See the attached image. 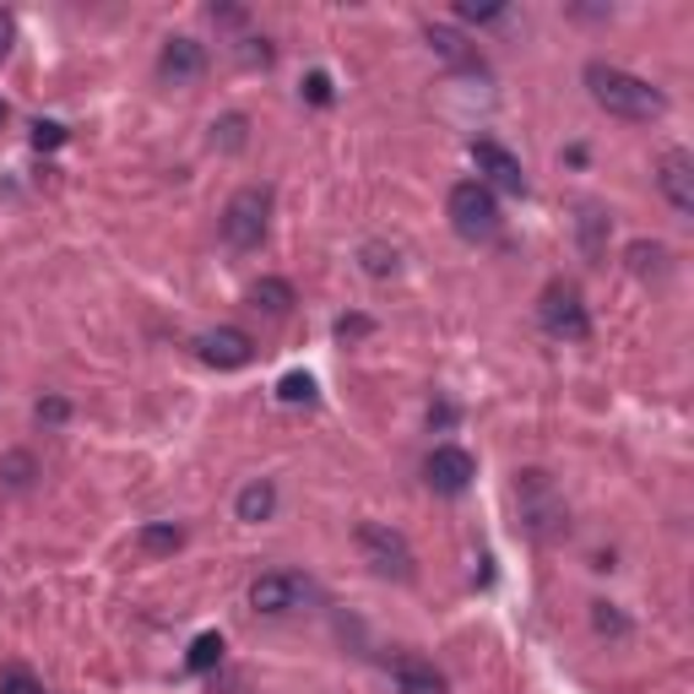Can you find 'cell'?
Instances as JSON below:
<instances>
[{
    "mask_svg": "<svg viewBox=\"0 0 694 694\" xmlns=\"http://www.w3.org/2000/svg\"><path fill=\"white\" fill-rule=\"evenodd\" d=\"M586 87H591V104L608 109L613 120L645 126V120H662V115H668V93H662V87H651L645 76L619 71V65H608V61L586 65Z\"/></svg>",
    "mask_w": 694,
    "mask_h": 694,
    "instance_id": "6da1fadb",
    "label": "cell"
},
{
    "mask_svg": "<svg viewBox=\"0 0 694 694\" xmlns=\"http://www.w3.org/2000/svg\"><path fill=\"white\" fill-rule=\"evenodd\" d=\"M510 500H515V526H521V537H532V543H559L569 532L565 494H559V483H554L543 467H521L515 483H510Z\"/></svg>",
    "mask_w": 694,
    "mask_h": 694,
    "instance_id": "7a4b0ae2",
    "label": "cell"
},
{
    "mask_svg": "<svg viewBox=\"0 0 694 694\" xmlns=\"http://www.w3.org/2000/svg\"><path fill=\"white\" fill-rule=\"evenodd\" d=\"M217 228H223V245H228V250H260V245H266V228H271V190L266 185L234 190L228 206H223V217H217Z\"/></svg>",
    "mask_w": 694,
    "mask_h": 694,
    "instance_id": "3957f363",
    "label": "cell"
},
{
    "mask_svg": "<svg viewBox=\"0 0 694 694\" xmlns=\"http://www.w3.org/2000/svg\"><path fill=\"white\" fill-rule=\"evenodd\" d=\"M445 212H450V228H456L461 239H472V245L500 234V201H494V190L478 185V180H461V185L450 190Z\"/></svg>",
    "mask_w": 694,
    "mask_h": 694,
    "instance_id": "277c9868",
    "label": "cell"
},
{
    "mask_svg": "<svg viewBox=\"0 0 694 694\" xmlns=\"http://www.w3.org/2000/svg\"><path fill=\"white\" fill-rule=\"evenodd\" d=\"M359 554H364V565L385 575V580H413V548H407V537L396 532V526H385V521H359Z\"/></svg>",
    "mask_w": 694,
    "mask_h": 694,
    "instance_id": "5b68a950",
    "label": "cell"
},
{
    "mask_svg": "<svg viewBox=\"0 0 694 694\" xmlns=\"http://www.w3.org/2000/svg\"><path fill=\"white\" fill-rule=\"evenodd\" d=\"M537 316H543V331L559 337V342H586L591 337V316H586V305H580V293L569 282H548L543 288Z\"/></svg>",
    "mask_w": 694,
    "mask_h": 694,
    "instance_id": "8992f818",
    "label": "cell"
},
{
    "mask_svg": "<svg viewBox=\"0 0 694 694\" xmlns=\"http://www.w3.org/2000/svg\"><path fill=\"white\" fill-rule=\"evenodd\" d=\"M310 602V580L305 575H293V569H271V575H260L250 586V608L255 613H293V608H305Z\"/></svg>",
    "mask_w": 694,
    "mask_h": 694,
    "instance_id": "52a82bcc",
    "label": "cell"
},
{
    "mask_svg": "<svg viewBox=\"0 0 694 694\" xmlns=\"http://www.w3.org/2000/svg\"><path fill=\"white\" fill-rule=\"evenodd\" d=\"M472 163H478V185L489 190H510V195H526V169H521V158L510 152V147H500V141H472Z\"/></svg>",
    "mask_w": 694,
    "mask_h": 694,
    "instance_id": "ba28073f",
    "label": "cell"
},
{
    "mask_svg": "<svg viewBox=\"0 0 694 694\" xmlns=\"http://www.w3.org/2000/svg\"><path fill=\"white\" fill-rule=\"evenodd\" d=\"M424 478L435 494H467L472 478H478V461L461 450V445H435L429 461H424Z\"/></svg>",
    "mask_w": 694,
    "mask_h": 694,
    "instance_id": "9c48e42d",
    "label": "cell"
},
{
    "mask_svg": "<svg viewBox=\"0 0 694 694\" xmlns=\"http://www.w3.org/2000/svg\"><path fill=\"white\" fill-rule=\"evenodd\" d=\"M201 364H212V370H245L255 359V342L250 331H239V325H212V331H201Z\"/></svg>",
    "mask_w": 694,
    "mask_h": 694,
    "instance_id": "30bf717a",
    "label": "cell"
},
{
    "mask_svg": "<svg viewBox=\"0 0 694 694\" xmlns=\"http://www.w3.org/2000/svg\"><path fill=\"white\" fill-rule=\"evenodd\" d=\"M656 185H662L668 206H673L679 217H690L694 212V158L684 147H668V152L656 158Z\"/></svg>",
    "mask_w": 694,
    "mask_h": 694,
    "instance_id": "8fae6325",
    "label": "cell"
},
{
    "mask_svg": "<svg viewBox=\"0 0 694 694\" xmlns=\"http://www.w3.org/2000/svg\"><path fill=\"white\" fill-rule=\"evenodd\" d=\"M201 71H206V50L195 44V39H169L163 44V55H158V76L163 82H174V87H190V82H201Z\"/></svg>",
    "mask_w": 694,
    "mask_h": 694,
    "instance_id": "7c38bea8",
    "label": "cell"
},
{
    "mask_svg": "<svg viewBox=\"0 0 694 694\" xmlns=\"http://www.w3.org/2000/svg\"><path fill=\"white\" fill-rule=\"evenodd\" d=\"M391 679H396V694H445V673L424 656H396Z\"/></svg>",
    "mask_w": 694,
    "mask_h": 694,
    "instance_id": "4fadbf2b",
    "label": "cell"
},
{
    "mask_svg": "<svg viewBox=\"0 0 694 694\" xmlns=\"http://www.w3.org/2000/svg\"><path fill=\"white\" fill-rule=\"evenodd\" d=\"M250 305L260 310V316L282 320L288 310H293V282H288V277H260V282L250 288Z\"/></svg>",
    "mask_w": 694,
    "mask_h": 694,
    "instance_id": "5bb4252c",
    "label": "cell"
},
{
    "mask_svg": "<svg viewBox=\"0 0 694 694\" xmlns=\"http://www.w3.org/2000/svg\"><path fill=\"white\" fill-rule=\"evenodd\" d=\"M234 510H239V521H250V526L271 521V510H277V483H266V478L245 483V489H239V500H234Z\"/></svg>",
    "mask_w": 694,
    "mask_h": 694,
    "instance_id": "9a60e30c",
    "label": "cell"
},
{
    "mask_svg": "<svg viewBox=\"0 0 694 694\" xmlns=\"http://www.w3.org/2000/svg\"><path fill=\"white\" fill-rule=\"evenodd\" d=\"M223 651H228V645H223V634H217V630L195 634V640H190V651H185V668H190V673H212V668L223 662Z\"/></svg>",
    "mask_w": 694,
    "mask_h": 694,
    "instance_id": "2e32d148",
    "label": "cell"
},
{
    "mask_svg": "<svg viewBox=\"0 0 694 694\" xmlns=\"http://www.w3.org/2000/svg\"><path fill=\"white\" fill-rule=\"evenodd\" d=\"M429 44H435V50H440V55H445L450 65H467V71H483V61H478V55L467 50V39H461V33H450V28H435V22H429Z\"/></svg>",
    "mask_w": 694,
    "mask_h": 694,
    "instance_id": "e0dca14e",
    "label": "cell"
},
{
    "mask_svg": "<svg viewBox=\"0 0 694 694\" xmlns=\"http://www.w3.org/2000/svg\"><path fill=\"white\" fill-rule=\"evenodd\" d=\"M141 548H147V554H174V548H185V526H174V521H147V526H141Z\"/></svg>",
    "mask_w": 694,
    "mask_h": 694,
    "instance_id": "ac0fdd59",
    "label": "cell"
},
{
    "mask_svg": "<svg viewBox=\"0 0 694 694\" xmlns=\"http://www.w3.org/2000/svg\"><path fill=\"white\" fill-rule=\"evenodd\" d=\"M33 472H39V467H33V456H28V450H6V456H0V478H6L11 489H28V483H33Z\"/></svg>",
    "mask_w": 694,
    "mask_h": 694,
    "instance_id": "d6986e66",
    "label": "cell"
},
{
    "mask_svg": "<svg viewBox=\"0 0 694 694\" xmlns=\"http://www.w3.org/2000/svg\"><path fill=\"white\" fill-rule=\"evenodd\" d=\"M245 130H250V120H245V115H223V120L212 126V147H223V152H239V147H245Z\"/></svg>",
    "mask_w": 694,
    "mask_h": 694,
    "instance_id": "ffe728a7",
    "label": "cell"
},
{
    "mask_svg": "<svg viewBox=\"0 0 694 694\" xmlns=\"http://www.w3.org/2000/svg\"><path fill=\"white\" fill-rule=\"evenodd\" d=\"M602 223H608V217H602L597 206H580V245H586V255H591V260L602 255Z\"/></svg>",
    "mask_w": 694,
    "mask_h": 694,
    "instance_id": "44dd1931",
    "label": "cell"
},
{
    "mask_svg": "<svg viewBox=\"0 0 694 694\" xmlns=\"http://www.w3.org/2000/svg\"><path fill=\"white\" fill-rule=\"evenodd\" d=\"M359 260H364V271H370V277H391V271H396V250H391V245H364V250H359Z\"/></svg>",
    "mask_w": 694,
    "mask_h": 694,
    "instance_id": "7402d4cb",
    "label": "cell"
},
{
    "mask_svg": "<svg viewBox=\"0 0 694 694\" xmlns=\"http://www.w3.org/2000/svg\"><path fill=\"white\" fill-rule=\"evenodd\" d=\"M591 624H597V634H630V619L613 602H591Z\"/></svg>",
    "mask_w": 694,
    "mask_h": 694,
    "instance_id": "603a6c76",
    "label": "cell"
},
{
    "mask_svg": "<svg viewBox=\"0 0 694 694\" xmlns=\"http://www.w3.org/2000/svg\"><path fill=\"white\" fill-rule=\"evenodd\" d=\"M277 396H282V402H316V380H310V375H299V370H293V375H282V380H277Z\"/></svg>",
    "mask_w": 694,
    "mask_h": 694,
    "instance_id": "cb8c5ba5",
    "label": "cell"
},
{
    "mask_svg": "<svg viewBox=\"0 0 694 694\" xmlns=\"http://www.w3.org/2000/svg\"><path fill=\"white\" fill-rule=\"evenodd\" d=\"M662 266V245H645V239H634L630 245V271L634 277H651Z\"/></svg>",
    "mask_w": 694,
    "mask_h": 694,
    "instance_id": "d4e9b609",
    "label": "cell"
},
{
    "mask_svg": "<svg viewBox=\"0 0 694 694\" xmlns=\"http://www.w3.org/2000/svg\"><path fill=\"white\" fill-rule=\"evenodd\" d=\"M0 694H44V684H39L28 668H6V673H0Z\"/></svg>",
    "mask_w": 694,
    "mask_h": 694,
    "instance_id": "484cf974",
    "label": "cell"
},
{
    "mask_svg": "<svg viewBox=\"0 0 694 694\" xmlns=\"http://www.w3.org/2000/svg\"><path fill=\"white\" fill-rule=\"evenodd\" d=\"M33 147H39V152H55V147H65V126H55V120H39V126H33Z\"/></svg>",
    "mask_w": 694,
    "mask_h": 694,
    "instance_id": "4316f807",
    "label": "cell"
},
{
    "mask_svg": "<svg viewBox=\"0 0 694 694\" xmlns=\"http://www.w3.org/2000/svg\"><path fill=\"white\" fill-rule=\"evenodd\" d=\"M456 17H461V22H500V17H505V6H472V0H461V6H456Z\"/></svg>",
    "mask_w": 694,
    "mask_h": 694,
    "instance_id": "83f0119b",
    "label": "cell"
},
{
    "mask_svg": "<svg viewBox=\"0 0 694 694\" xmlns=\"http://www.w3.org/2000/svg\"><path fill=\"white\" fill-rule=\"evenodd\" d=\"M370 331H375V320H370V316H342V320H337V337H342V342L370 337Z\"/></svg>",
    "mask_w": 694,
    "mask_h": 694,
    "instance_id": "f1b7e54d",
    "label": "cell"
},
{
    "mask_svg": "<svg viewBox=\"0 0 694 694\" xmlns=\"http://www.w3.org/2000/svg\"><path fill=\"white\" fill-rule=\"evenodd\" d=\"M65 418H71V402H65V396H44V402H39V424H65Z\"/></svg>",
    "mask_w": 694,
    "mask_h": 694,
    "instance_id": "f546056e",
    "label": "cell"
},
{
    "mask_svg": "<svg viewBox=\"0 0 694 694\" xmlns=\"http://www.w3.org/2000/svg\"><path fill=\"white\" fill-rule=\"evenodd\" d=\"M305 98H310V104H331V76H325V71H310V76H305Z\"/></svg>",
    "mask_w": 694,
    "mask_h": 694,
    "instance_id": "4dcf8cb0",
    "label": "cell"
},
{
    "mask_svg": "<svg viewBox=\"0 0 694 694\" xmlns=\"http://www.w3.org/2000/svg\"><path fill=\"white\" fill-rule=\"evenodd\" d=\"M11 39H17V22H11V11H0V61L11 55Z\"/></svg>",
    "mask_w": 694,
    "mask_h": 694,
    "instance_id": "1f68e13d",
    "label": "cell"
},
{
    "mask_svg": "<svg viewBox=\"0 0 694 694\" xmlns=\"http://www.w3.org/2000/svg\"><path fill=\"white\" fill-rule=\"evenodd\" d=\"M0 126H6V104H0Z\"/></svg>",
    "mask_w": 694,
    "mask_h": 694,
    "instance_id": "d6a6232c",
    "label": "cell"
}]
</instances>
